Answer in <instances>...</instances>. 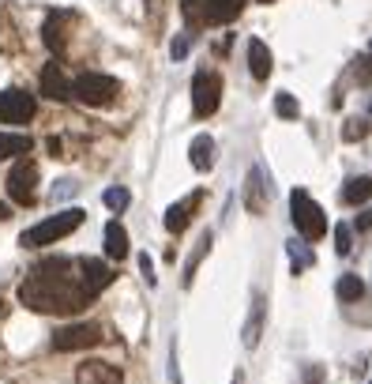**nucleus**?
I'll list each match as a JSON object with an SVG mask.
<instances>
[{"mask_svg":"<svg viewBox=\"0 0 372 384\" xmlns=\"http://www.w3.org/2000/svg\"><path fill=\"white\" fill-rule=\"evenodd\" d=\"M368 120L365 117H349L346 125H342V144H357V140H365L368 136Z\"/></svg>","mask_w":372,"mask_h":384,"instance_id":"nucleus-27","label":"nucleus"},{"mask_svg":"<svg viewBox=\"0 0 372 384\" xmlns=\"http://www.w3.org/2000/svg\"><path fill=\"white\" fill-rule=\"evenodd\" d=\"M34 94L27 91H0V125H27L34 117Z\"/></svg>","mask_w":372,"mask_h":384,"instance_id":"nucleus-8","label":"nucleus"},{"mask_svg":"<svg viewBox=\"0 0 372 384\" xmlns=\"http://www.w3.org/2000/svg\"><path fill=\"white\" fill-rule=\"evenodd\" d=\"M203 4H207V12H203L207 23H229V19L240 16L245 0H203Z\"/></svg>","mask_w":372,"mask_h":384,"instance_id":"nucleus-19","label":"nucleus"},{"mask_svg":"<svg viewBox=\"0 0 372 384\" xmlns=\"http://www.w3.org/2000/svg\"><path fill=\"white\" fill-rule=\"evenodd\" d=\"M256 4H271V0H256Z\"/></svg>","mask_w":372,"mask_h":384,"instance_id":"nucleus-37","label":"nucleus"},{"mask_svg":"<svg viewBox=\"0 0 372 384\" xmlns=\"http://www.w3.org/2000/svg\"><path fill=\"white\" fill-rule=\"evenodd\" d=\"M368 384H372V380H368Z\"/></svg>","mask_w":372,"mask_h":384,"instance_id":"nucleus-39","label":"nucleus"},{"mask_svg":"<svg viewBox=\"0 0 372 384\" xmlns=\"http://www.w3.org/2000/svg\"><path fill=\"white\" fill-rule=\"evenodd\" d=\"M41 94L53 98V102H64V98H72V83L64 80V72H60L57 61L41 68Z\"/></svg>","mask_w":372,"mask_h":384,"instance_id":"nucleus-12","label":"nucleus"},{"mask_svg":"<svg viewBox=\"0 0 372 384\" xmlns=\"http://www.w3.org/2000/svg\"><path fill=\"white\" fill-rule=\"evenodd\" d=\"M233 384H245V377H240V373H237V377H233Z\"/></svg>","mask_w":372,"mask_h":384,"instance_id":"nucleus-36","label":"nucleus"},{"mask_svg":"<svg viewBox=\"0 0 372 384\" xmlns=\"http://www.w3.org/2000/svg\"><path fill=\"white\" fill-rule=\"evenodd\" d=\"M354 230L368 234V230H372V211H361V215H357V223H354Z\"/></svg>","mask_w":372,"mask_h":384,"instance_id":"nucleus-32","label":"nucleus"},{"mask_svg":"<svg viewBox=\"0 0 372 384\" xmlns=\"http://www.w3.org/2000/svg\"><path fill=\"white\" fill-rule=\"evenodd\" d=\"M105 256L109 260H124L128 256V230L120 226L117 218L105 226Z\"/></svg>","mask_w":372,"mask_h":384,"instance_id":"nucleus-21","label":"nucleus"},{"mask_svg":"<svg viewBox=\"0 0 372 384\" xmlns=\"http://www.w3.org/2000/svg\"><path fill=\"white\" fill-rule=\"evenodd\" d=\"M68 19H72L68 12H53L46 19V27H41V38H46V46L57 53V57L64 53V46H68V35H64V23H68Z\"/></svg>","mask_w":372,"mask_h":384,"instance_id":"nucleus-15","label":"nucleus"},{"mask_svg":"<svg viewBox=\"0 0 372 384\" xmlns=\"http://www.w3.org/2000/svg\"><path fill=\"white\" fill-rule=\"evenodd\" d=\"M211 241H214V234L211 230H203V237L195 241V252L188 256V264H184V287H192V279H195V268H200V260L211 252Z\"/></svg>","mask_w":372,"mask_h":384,"instance_id":"nucleus-23","label":"nucleus"},{"mask_svg":"<svg viewBox=\"0 0 372 384\" xmlns=\"http://www.w3.org/2000/svg\"><path fill=\"white\" fill-rule=\"evenodd\" d=\"M188 159H192V170H200V173H207L214 166V140L211 136H195L192 140V147H188Z\"/></svg>","mask_w":372,"mask_h":384,"instance_id":"nucleus-18","label":"nucleus"},{"mask_svg":"<svg viewBox=\"0 0 372 384\" xmlns=\"http://www.w3.org/2000/svg\"><path fill=\"white\" fill-rule=\"evenodd\" d=\"M338 200H342L346 207H361L365 200H372V178L368 173H361V178H349L342 185V192H338Z\"/></svg>","mask_w":372,"mask_h":384,"instance_id":"nucleus-16","label":"nucleus"},{"mask_svg":"<svg viewBox=\"0 0 372 384\" xmlns=\"http://www.w3.org/2000/svg\"><path fill=\"white\" fill-rule=\"evenodd\" d=\"M286 252H290V260H293V275H301L304 268H312V264H316L312 245H309L304 237H293V241H286Z\"/></svg>","mask_w":372,"mask_h":384,"instance_id":"nucleus-22","label":"nucleus"},{"mask_svg":"<svg viewBox=\"0 0 372 384\" xmlns=\"http://www.w3.org/2000/svg\"><path fill=\"white\" fill-rule=\"evenodd\" d=\"M275 113H278V117H286V120H297V117H301L297 98H293L290 91H278V94H275Z\"/></svg>","mask_w":372,"mask_h":384,"instance_id":"nucleus-26","label":"nucleus"},{"mask_svg":"<svg viewBox=\"0 0 372 384\" xmlns=\"http://www.w3.org/2000/svg\"><path fill=\"white\" fill-rule=\"evenodd\" d=\"M368 113H372V106H368Z\"/></svg>","mask_w":372,"mask_h":384,"instance_id":"nucleus-38","label":"nucleus"},{"mask_svg":"<svg viewBox=\"0 0 372 384\" xmlns=\"http://www.w3.org/2000/svg\"><path fill=\"white\" fill-rule=\"evenodd\" d=\"M19 302L34 313H79L94 302L83 283V264L68 256H49L19 287Z\"/></svg>","mask_w":372,"mask_h":384,"instance_id":"nucleus-1","label":"nucleus"},{"mask_svg":"<svg viewBox=\"0 0 372 384\" xmlns=\"http://www.w3.org/2000/svg\"><path fill=\"white\" fill-rule=\"evenodd\" d=\"M30 147H34V140H30V136L4 132V136H0V162H4V159H27Z\"/></svg>","mask_w":372,"mask_h":384,"instance_id":"nucleus-20","label":"nucleus"},{"mask_svg":"<svg viewBox=\"0 0 372 384\" xmlns=\"http://www.w3.org/2000/svg\"><path fill=\"white\" fill-rule=\"evenodd\" d=\"M8 215H12V211H8V204H4V200H0V218H8Z\"/></svg>","mask_w":372,"mask_h":384,"instance_id":"nucleus-35","label":"nucleus"},{"mask_svg":"<svg viewBox=\"0 0 372 384\" xmlns=\"http://www.w3.org/2000/svg\"><path fill=\"white\" fill-rule=\"evenodd\" d=\"M335 252L338 256H349V252H354V245H349V226H342V223L335 226Z\"/></svg>","mask_w":372,"mask_h":384,"instance_id":"nucleus-28","label":"nucleus"},{"mask_svg":"<svg viewBox=\"0 0 372 384\" xmlns=\"http://www.w3.org/2000/svg\"><path fill=\"white\" fill-rule=\"evenodd\" d=\"M83 211L79 207H68V211H60V215H53L46 218V223H38V226H30L19 234V245L23 249H41V245H57L60 237H68L72 230H79L83 226Z\"/></svg>","mask_w":372,"mask_h":384,"instance_id":"nucleus-2","label":"nucleus"},{"mask_svg":"<svg viewBox=\"0 0 372 384\" xmlns=\"http://www.w3.org/2000/svg\"><path fill=\"white\" fill-rule=\"evenodd\" d=\"M354 80H357L361 87H368V83H372V57H361V61H357V68H354Z\"/></svg>","mask_w":372,"mask_h":384,"instance_id":"nucleus-29","label":"nucleus"},{"mask_svg":"<svg viewBox=\"0 0 372 384\" xmlns=\"http://www.w3.org/2000/svg\"><path fill=\"white\" fill-rule=\"evenodd\" d=\"M368 294V287H365V279L361 275H342L338 279V298L342 302H361Z\"/></svg>","mask_w":372,"mask_h":384,"instance_id":"nucleus-24","label":"nucleus"},{"mask_svg":"<svg viewBox=\"0 0 372 384\" xmlns=\"http://www.w3.org/2000/svg\"><path fill=\"white\" fill-rule=\"evenodd\" d=\"M267 200H271V185H264V170H248L245 178V207L252 215H264L267 211Z\"/></svg>","mask_w":372,"mask_h":384,"instance_id":"nucleus-10","label":"nucleus"},{"mask_svg":"<svg viewBox=\"0 0 372 384\" xmlns=\"http://www.w3.org/2000/svg\"><path fill=\"white\" fill-rule=\"evenodd\" d=\"M169 53H173V61H184V57H188V35H177V38H173Z\"/></svg>","mask_w":372,"mask_h":384,"instance_id":"nucleus-31","label":"nucleus"},{"mask_svg":"<svg viewBox=\"0 0 372 384\" xmlns=\"http://www.w3.org/2000/svg\"><path fill=\"white\" fill-rule=\"evenodd\" d=\"M117 94H120V83L102 72H83L72 83V98H79L83 106H113Z\"/></svg>","mask_w":372,"mask_h":384,"instance_id":"nucleus-4","label":"nucleus"},{"mask_svg":"<svg viewBox=\"0 0 372 384\" xmlns=\"http://www.w3.org/2000/svg\"><path fill=\"white\" fill-rule=\"evenodd\" d=\"M271 68H275V61H271V49H267L259 38H252V42H248V72H252V80H267Z\"/></svg>","mask_w":372,"mask_h":384,"instance_id":"nucleus-17","label":"nucleus"},{"mask_svg":"<svg viewBox=\"0 0 372 384\" xmlns=\"http://www.w3.org/2000/svg\"><path fill=\"white\" fill-rule=\"evenodd\" d=\"M79 264H83V283H86V290L98 298V294H102L109 283H113V268L102 264V260H94V256H83Z\"/></svg>","mask_w":372,"mask_h":384,"instance_id":"nucleus-13","label":"nucleus"},{"mask_svg":"<svg viewBox=\"0 0 372 384\" xmlns=\"http://www.w3.org/2000/svg\"><path fill=\"white\" fill-rule=\"evenodd\" d=\"M290 211H293V226H297V234H301L304 241H320V237L327 234V215H323V207L316 204L304 189H293Z\"/></svg>","mask_w":372,"mask_h":384,"instance_id":"nucleus-3","label":"nucleus"},{"mask_svg":"<svg viewBox=\"0 0 372 384\" xmlns=\"http://www.w3.org/2000/svg\"><path fill=\"white\" fill-rule=\"evenodd\" d=\"M8 196L19 207H30L38 200V162L34 159H19L12 173H8Z\"/></svg>","mask_w":372,"mask_h":384,"instance_id":"nucleus-6","label":"nucleus"},{"mask_svg":"<svg viewBox=\"0 0 372 384\" xmlns=\"http://www.w3.org/2000/svg\"><path fill=\"white\" fill-rule=\"evenodd\" d=\"M102 204L109 207V211H124V207L132 204V192H128L124 185H113V189L102 192Z\"/></svg>","mask_w":372,"mask_h":384,"instance_id":"nucleus-25","label":"nucleus"},{"mask_svg":"<svg viewBox=\"0 0 372 384\" xmlns=\"http://www.w3.org/2000/svg\"><path fill=\"white\" fill-rule=\"evenodd\" d=\"M102 343V324H64L53 332V350H86Z\"/></svg>","mask_w":372,"mask_h":384,"instance_id":"nucleus-7","label":"nucleus"},{"mask_svg":"<svg viewBox=\"0 0 372 384\" xmlns=\"http://www.w3.org/2000/svg\"><path fill=\"white\" fill-rule=\"evenodd\" d=\"M75 384H124V373L117 366H109V361H83L79 369H75Z\"/></svg>","mask_w":372,"mask_h":384,"instance_id":"nucleus-9","label":"nucleus"},{"mask_svg":"<svg viewBox=\"0 0 372 384\" xmlns=\"http://www.w3.org/2000/svg\"><path fill=\"white\" fill-rule=\"evenodd\" d=\"M264 321H267V302H264V294H256L252 298V313H248V321H245V347L252 350L259 347V335H264Z\"/></svg>","mask_w":372,"mask_h":384,"instance_id":"nucleus-14","label":"nucleus"},{"mask_svg":"<svg viewBox=\"0 0 372 384\" xmlns=\"http://www.w3.org/2000/svg\"><path fill=\"white\" fill-rule=\"evenodd\" d=\"M200 200H203V192H192V196H184V200L169 204V211H166V230H169V234H184V230H188Z\"/></svg>","mask_w":372,"mask_h":384,"instance_id":"nucleus-11","label":"nucleus"},{"mask_svg":"<svg viewBox=\"0 0 372 384\" xmlns=\"http://www.w3.org/2000/svg\"><path fill=\"white\" fill-rule=\"evenodd\" d=\"M222 106V75L218 72H195L192 75V113L195 117H214V109Z\"/></svg>","mask_w":372,"mask_h":384,"instance_id":"nucleus-5","label":"nucleus"},{"mask_svg":"<svg viewBox=\"0 0 372 384\" xmlns=\"http://www.w3.org/2000/svg\"><path fill=\"white\" fill-rule=\"evenodd\" d=\"M323 380V369L316 366V369H304V384H320Z\"/></svg>","mask_w":372,"mask_h":384,"instance_id":"nucleus-33","label":"nucleus"},{"mask_svg":"<svg viewBox=\"0 0 372 384\" xmlns=\"http://www.w3.org/2000/svg\"><path fill=\"white\" fill-rule=\"evenodd\" d=\"M139 271H143V279L150 283V287L158 283V275H155V260H150L147 252H139Z\"/></svg>","mask_w":372,"mask_h":384,"instance_id":"nucleus-30","label":"nucleus"},{"mask_svg":"<svg viewBox=\"0 0 372 384\" xmlns=\"http://www.w3.org/2000/svg\"><path fill=\"white\" fill-rule=\"evenodd\" d=\"M68 192H75V185H72V181H60V189L53 192V196H68Z\"/></svg>","mask_w":372,"mask_h":384,"instance_id":"nucleus-34","label":"nucleus"}]
</instances>
